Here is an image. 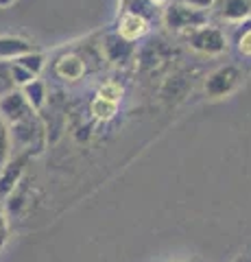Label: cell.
<instances>
[{"label": "cell", "mask_w": 251, "mask_h": 262, "mask_svg": "<svg viewBox=\"0 0 251 262\" xmlns=\"http://www.w3.org/2000/svg\"><path fill=\"white\" fill-rule=\"evenodd\" d=\"M9 140H11V149L15 151V155L31 158V155L42 153L46 144V127L42 118L37 114H33V116L9 125Z\"/></svg>", "instance_id": "obj_1"}, {"label": "cell", "mask_w": 251, "mask_h": 262, "mask_svg": "<svg viewBox=\"0 0 251 262\" xmlns=\"http://www.w3.org/2000/svg\"><path fill=\"white\" fill-rule=\"evenodd\" d=\"M208 20H210L208 11H199L194 7L177 3V0L168 3L164 7V13H162V24L173 33H192L201 27H206Z\"/></svg>", "instance_id": "obj_2"}, {"label": "cell", "mask_w": 251, "mask_h": 262, "mask_svg": "<svg viewBox=\"0 0 251 262\" xmlns=\"http://www.w3.org/2000/svg\"><path fill=\"white\" fill-rule=\"evenodd\" d=\"M188 44H190L192 51H197L201 55H221V53L227 51L225 33L216 27H210V24L188 33Z\"/></svg>", "instance_id": "obj_3"}, {"label": "cell", "mask_w": 251, "mask_h": 262, "mask_svg": "<svg viewBox=\"0 0 251 262\" xmlns=\"http://www.w3.org/2000/svg\"><path fill=\"white\" fill-rule=\"evenodd\" d=\"M242 81V72L236 68V66H223V68L214 70L212 75L206 81V92L212 98H221L232 94L234 90L240 85Z\"/></svg>", "instance_id": "obj_4"}, {"label": "cell", "mask_w": 251, "mask_h": 262, "mask_svg": "<svg viewBox=\"0 0 251 262\" xmlns=\"http://www.w3.org/2000/svg\"><path fill=\"white\" fill-rule=\"evenodd\" d=\"M33 114H37V112H33V107L27 103V98H24L20 90H13V92L0 96V120H3L7 127L33 116Z\"/></svg>", "instance_id": "obj_5"}, {"label": "cell", "mask_w": 251, "mask_h": 262, "mask_svg": "<svg viewBox=\"0 0 251 262\" xmlns=\"http://www.w3.org/2000/svg\"><path fill=\"white\" fill-rule=\"evenodd\" d=\"M101 46H103L105 59L114 66H127L135 57V44L127 42V39L120 37L118 33H107Z\"/></svg>", "instance_id": "obj_6"}, {"label": "cell", "mask_w": 251, "mask_h": 262, "mask_svg": "<svg viewBox=\"0 0 251 262\" xmlns=\"http://www.w3.org/2000/svg\"><path fill=\"white\" fill-rule=\"evenodd\" d=\"M27 160L29 158H24V155H15V158H9V162L0 168V199H7L15 190V186L20 184Z\"/></svg>", "instance_id": "obj_7"}, {"label": "cell", "mask_w": 251, "mask_h": 262, "mask_svg": "<svg viewBox=\"0 0 251 262\" xmlns=\"http://www.w3.org/2000/svg\"><path fill=\"white\" fill-rule=\"evenodd\" d=\"M212 11L221 20L242 22L251 18V0H216Z\"/></svg>", "instance_id": "obj_8"}, {"label": "cell", "mask_w": 251, "mask_h": 262, "mask_svg": "<svg viewBox=\"0 0 251 262\" xmlns=\"http://www.w3.org/2000/svg\"><path fill=\"white\" fill-rule=\"evenodd\" d=\"M120 5H123V13L140 15V18L147 20L151 27L153 24H157V22H162L164 7L155 5L153 0H120Z\"/></svg>", "instance_id": "obj_9"}, {"label": "cell", "mask_w": 251, "mask_h": 262, "mask_svg": "<svg viewBox=\"0 0 251 262\" xmlns=\"http://www.w3.org/2000/svg\"><path fill=\"white\" fill-rule=\"evenodd\" d=\"M55 72L63 81H77L85 75V59L77 53H66L55 61Z\"/></svg>", "instance_id": "obj_10"}, {"label": "cell", "mask_w": 251, "mask_h": 262, "mask_svg": "<svg viewBox=\"0 0 251 262\" xmlns=\"http://www.w3.org/2000/svg\"><path fill=\"white\" fill-rule=\"evenodd\" d=\"M151 24L147 20H142L140 15H133V13H123L120 15V22H118V35L125 37L127 42H138V39H142L144 35L149 33Z\"/></svg>", "instance_id": "obj_11"}, {"label": "cell", "mask_w": 251, "mask_h": 262, "mask_svg": "<svg viewBox=\"0 0 251 262\" xmlns=\"http://www.w3.org/2000/svg\"><path fill=\"white\" fill-rule=\"evenodd\" d=\"M31 51H35V48L29 39L15 35H0V61H15L18 57Z\"/></svg>", "instance_id": "obj_12"}, {"label": "cell", "mask_w": 251, "mask_h": 262, "mask_svg": "<svg viewBox=\"0 0 251 262\" xmlns=\"http://www.w3.org/2000/svg\"><path fill=\"white\" fill-rule=\"evenodd\" d=\"M18 90L24 94V98H27V103L33 107V112H39L44 107V103H46V88H44V83L39 79H33L31 83L22 85Z\"/></svg>", "instance_id": "obj_13"}, {"label": "cell", "mask_w": 251, "mask_h": 262, "mask_svg": "<svg viewBox=\"0 0 251 262\" xmlns=\"http://www.w3.org/2000/svg\"><path fill=\"white\" fill-rule=\"evenodd\" d=\"M15 63L22 66L24 70H29L33 77H37L39 72L44 70V55L37 53V51H31V53H27V55L18 57V59H15Z\"/></svg>", "instance_id": "obj_14"}, {"label": "cell", "mask_w": 251, "mask_h": 262, "mask_svg": "<svg viewBox=\"0 0 251 262\" xmlns=\"http://www.w3.org/2000/svg\"><path fill=\"white\" fill-rule=\"evenodd\" d=\"M116 112H118V103H114V101H105V98H101V96H96L92 101V114L99 120L114 118Z\"/></svg>", "instance_id": "obj_15"}, {"label": "cell", "mask_w": 251, "mask_h": 262, "mask_svg": "<svg viewBox=\"0 0 251 262\" xmlns=\"http://www.w3.org/2000/svg\"><path fill=\"white\" fill-rule=\"evenodd\" d=\"M18 90L11 79V61H0V96Z\"/></svg>", "instance_id": "obj_16"}, {"label": "cell", "mask_w": 251, "mask_h": 262, "mask_svg": "<svg viewBox=\"0 0 251 262\" xmlns=\"http://www.w3.org/2000/svg\"><path fill=\"white\" fill-rule=\"evenodd\" d=\"M11 158V140H9V127L0 120V168Z\"/></svg>", "instance_id": "obj_17"}, {"label": "cell", "mask_w": 251, "mask_h": 262, "mask_svg": "<svg viewBox=\"0 0 251 262\" xmlns=\"http://www.w3.org/2000/svg\"><path fill=\"white\" fill-rule=\"evenodd\" d=\"M99 96L105 98V101H114V103H120V98H123V88L114 81H107L105 85H101L99 90Z\"/></svg>", "instance_id": "obj_18"}, {"label": "cell", "mask_w": 251, "mask_h": 262, "mask_svg": "<svg viewBox=\"0 0 251 262\" xmlns=\"http://www.w3.org/2000/svg\"><path fill=\"white\" fill-rule=\"evenodd\" d=\"M11 79H13L15 88H22V85L31 83V81H33V79H37V77H33L29 70H24L22 66H18L15 61H11Z\"/></svg>", "instance_id": "obj_19"}, {"label": "cell", "mask_w": 251, "mask_h": 262, "mask_svg": "<svg viewBox=\"0 0 251 262\" xmlns=\"http://www.w3.org/2000/svg\"><path fill=\"white\" fill-rule=\"evenodd\" d=\"M7 243H9V221H7L5 212L0 210V251L7 247Z\"/></svg>", "instance_id": "obj_20"}, {"label": "cell", "mask_w": 251, "mask_h": 262, "mask_svg": "<svg viewBox=\"0 0 251 262\" xmlns=\"http://www.w3.org/2000/svg\"><path fill=\"white\" fill-rule=\"evenodd\" d=\"M177 3H184V5H188V7H194V9H199V11H210L214 7L216 0H177Z\"/></svg>", "instance_id": "obj_21"}, {"label": "cell", "mask_w": 251, "mask_h": 262, "mask_svg": "<svg viewBox=\"0 0 251 262\" xmlns=\"http://www.w3.org/2000/svg\"><path fill=\"white\" fill-rule=\"evenodd\" d=\"M238 51H240L242 55L251 57V29H247V31L238 37Z\"/></svg>", "instance_id": "obj_22"}, {"label": "cell", "mask_w": 251, "mask_h": 262, "mask_svg": "<svg viewBox=\"0 0 251 262\" xmlns=\"http://www.w3.org/2000/svg\"><path fill=\"white\" fill-rule=\"evenodd\" d=\"M153 3L162 7V5H168V3H173V0H153Z\"/></svg>", "instance_id": "obj_23"}, {"label": "cell", "mask_w": 251, "mask_h": 262, "mask_svg": "<svg viewBox=\"0 0 251 262\" xmlns=\"http://www.w3.org/2000/svg\"><path fill=\"white\" fill-rule=\"evenodd\" d=\"M13 3V0H0V7H9Z\"/></svg>", "instance_id": "obj_24"}]
</instances>
